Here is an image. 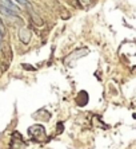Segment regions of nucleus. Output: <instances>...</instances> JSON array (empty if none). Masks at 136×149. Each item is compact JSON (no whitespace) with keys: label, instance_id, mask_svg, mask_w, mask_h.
<instances>
[{"label":"nucleus","instance_id":"nucleus-1","mask_svg":"<svg viewBox=\"0 0 136 149\" xmlns=\"http://www.w3.org/2000/svg\"><path fill=\"white\" fill-rule=\"evenodd\" d=\"M0 12L5 16H17L20 10L11 0H0Z\"/></svg>","mask_w":136,"mask_h":149},{"label":"nucleus","instance_id":"nucleus-5","mask_svg":"<svg viewBox=\"0 0 136 149\" xmlns=\"http://www.w3.org/2000/svg\"><path fill=\"white\" fill-rule=\"evenodd\" d=\"M80 1H82L83 6H88V3H89V0H80Z\"/></svg>","mask_w":136,"mask_h":149},{"label":"nucleus","instance_id":"nucleus-4","mask_svg":"<svg viewBox=\"0 0 136 149\" xmlns=\"http://www.w3.org/2000/svg\"><path fill=\"white\" fill-rule=\"evenodd\" d=\"M15 1H17V3L20 4V6H24V7H27V6H28V1H27V0H15Z\"/></svg>","mask_w":136,"mask_h":149},{"label":"nucleus","instance_id":"nucleus-2","mask_svg":"<svg viewBox=\"0 0 136 149\" xmlns=\"http://www.w3.org/2000/svg\"><path fill=\"white\" fill-rule=\"evenodd\" d=\"M28 133H30L35 140H44L45 139V132H44V128L40 126V125H34L28 129Z\"/></svg>","mask_w":136,"mask_h":149},{"label":"nucleus","instance_id":"nucleus-6","mask_svg":"<svg viewBox=\"0 0 136 149\" xmlns=\"http://www.w3.org/2000/svg\"><path fill=\"white\" fill-rule=\"evenodd\" d=\"M0 46H1V35H0Z\"/></svg>","mask_w":136,"mask_h":149},{"label":"nucleus","instance_id":"nucleus-3","mask_svg":"<svg viewBox=\"0 0 136 149\" xmlns=\"http://www.w3.org/2000/svg\"><path fill=\"white\" fill-rule=\"evenodd\" d=\"M19 39H20L23 43H28L31 39V31H28V30H21L20 32H19Z\"/></svg>","mask_w":136,"mask_h":149}]
</instances>
